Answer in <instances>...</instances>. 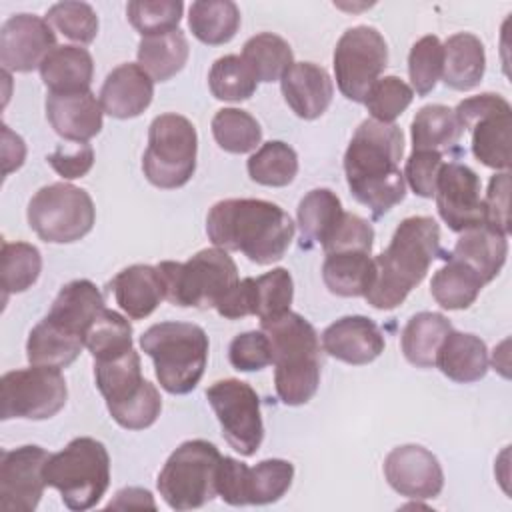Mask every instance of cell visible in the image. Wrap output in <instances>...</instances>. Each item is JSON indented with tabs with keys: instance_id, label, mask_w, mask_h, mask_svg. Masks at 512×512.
<instances>
[{
	"instance_id": "6da1fadb",
	"label": "cell",
	"mask_w": 512,
	"mask_h": 512,
	"mask_svg": "<svg viewBox=\"0 0 512 512\" xmlns=\"http://www.w3.org/2000/svg\"><path fill=\"white\" fill-rule=\"evenodd\" d=\"M404 134L392 122L364 120L344 154V174L352 196L374 218L384 216L406 196V180L400 172Z\"/></svg>"
},
{
	"instance_id": "7a4b0ae2",
	"label": "cell",
	"mask_w": 512,
	"mask_h": 512,
	"mask_svg": "<svg viewBox=\"0 0 512 512\" xmlns=\"http://www.w3.org/2000/svg\"><path fill=\"white\" fill-rule=\"evenodd\" d=\"M206 234L216 248L242 252L248 260L264 266L286 254L294 238V222L274 202L228 198L210 208Z\"/></svg>"
},
{
	"instance_id": "3957f363",
	"label": "cell",
	"mask_w": 512,
	"mask_h": 512,
	"mask_svg": "<svg viewBox=\"0 0 512 512\" xmlns=\"http://www.w3.org/2000/svg\"><path fill=\"white\" fill-rule=\"evenodd\" d=\"M440 252V226L430 216L404 218L388 248L374 258V280L364 294L370 306L392 310L416 288Z\"/></svg>"
},
{
	"instance_id": "277c9868",
	"label": "cell",
	"mask_w": 512,
	"mask_h": 512,
	"mask_svg": "<svg viewBox=\"0 0 512 512\" xmlns=\"http://www.w3.org/2000/svg\"><path fill=\"white\" fill-rule=\"evenodd\" d=\"M260 330L272 346L278 398L286 406H300L312 400L320 384V340L314 326L304 316L288 310L260 320Z\"/></svg>"
},
{
	"instance_id": "5b68a950",
	"label": "cell",
	"mask_w": 512,
	"mask_h": 512,
	"mask_svg": "<svg viewBox=\"0 0 512 512\" xmlns=\"http://www.w3.org/2000/svg\"><path fill=\"white\" fill-rule=\"evenodd\" d=\"M140 348L154 362L160 386L170 394L192 392L208 362V336L192 322H160L140 336Z\"/></svg>"
},
{
	"instance_id": "8992f818",
	"label": "cell",
	"mask_w": 512,
	"mask_h": 512,
	"mask_svg": "<svg viewBox=\"0 0 512 512\" xmlns=\"http://www.w3.org/2000/svg\"><path fill=\"white\" fill-rule=\"evenodd\" d=\"M94 376L110 416L126 430H144L156 422L162 398L156 386L142 378L140 356L134 348L94 360Z\"/></svg>"
},
{
	"instance_id": "52a82bcc",
	"label": "cell",
	"mask_w": 512,
	"mask_h": 512,
	"mask_svg": "<svg viewBox=\"0 0 512 512\" xmlns=\"http://www.w3.org/2000/svg\"><path fill=\"white\" fill-rule=\"evenodd\" d=\"M46 486L60 492L70 510L96 506L110 484V456L106 446L90 436L74 438L64 450L50 454L44 464Z\"/></svg>"
},
{
	"instance_id": "ba28073f",
	"label": "cell",
	"mask_w": 512,
	"mask_h": 512,
	"mask_svg": "<svg viewBox=\"0 0 512 512\" xmlns=\"http://www.w3.org/2000/svg\"><path fill=\"white\" fill-rule=\"evenodd\" d=\"M156 268L174 306L216 308L238 284L236 262L222 248H204L186 262L164 260Z\"/></svg>"
},
{
	"instance_id": "9c48e42d",
	"label": "cell",
	"mask_w": 512,
	"mask_h": 512,
	"mask_svg": "<svg viewBox=\"0 0 512 512\" xmlns=\"http://www.w3.org/2000/svg\"><path fill=\"white\" fill-rule=\"evenodd\" d=\"M222 454L208 440H186L166 460L156 486L174 510H192L208 504L216 492V472Z\"/></svg>"
},
{
	"instance_id": "30bf717a",
	"label": "cell",
	"mask_w": 512,
	"mask_h": 512,
	"mask_svg": "<svg viewBox=\"0 0 512 512\" xmlns=\"http://www.w3.org/2000/svg\"><path fill=\"white\" fill-rule=\"evenodd\" d=\"M196 152L194 124L180 114H160L148 130V148L142 158L144 176L156 188H180L196 170Z\"/></svg>"
},
{
	"instance_id": "8fae6325",
	"label": "cell",
	"mask_w": 512,
	"mask_h": 512,
	"mask_svg": "<svg viewBox=\"0 0 512 512\" xmlns=\"http://www.w3.org/2000/svg\"><path fill=\"white\" fill-rule=\"evenodd\" d=\"M26 218L40 240L70 244L84 238L96 220V208L84 188L66 182L42 186L28 202Z\"/></svg>"
},
{
	"instance_id": "7c38bea8",
	"label": "cell",
	"mask_w": 512,
	"mask_h": 512,
	"mask_svg": "<svg viewBox=\"0 0 512 512\" xmlns=\"http://www.w3.org/2000/svg\"><path fill=\"white\" fill-rule=\"evenodd\" d=\"M68 398L60 368L32 366L10 370L0 380V418L46 420L58 414Z\"/></svg>"
},
{
	"instance_id": "4fadbf2b",
	"label": "cell",
	"mask_w": 512,
	"mask_h": 512,
	"mask_svg": "<svg viewBox=\"0 0 512 512\" xmlns=\"http://www.w3.org/2000/svg\"><path fill=\"white\" fill-rule=\"evenodd\" d=\"M456 116L472 136V154L488 168H510L512 108L500 94L484 92L456 106Z\"/></svg>"
},
{
	"instance_id": "5bb4252c",
	"label": "cell",
	"mask_w": 512,
	"mask_h": 512,
	"mask_svg": "<svg viewBox=\"0 0 512 512\" xmlns=\"http://www.w3.org/2000/svg\"><path fill=\"white\" fill-rule=\"evenodd\" d=\"M388 64L384 36L372 26L348 28L334 48V76L338 90L352 102H364L368 90Z\"/></svg>"
},
{
	"instance_id": "9a60e30c",
	"label": "cell",
	"mask_w": 512,
	"mask_h": 512,
	"mask_svg": "<svg viewBox=\"0 0 512 512\" xmlns=\"http://www.w3.org/2000/svg\"><path fill=\"white\" fill-rule=\"evenodd\" d=\"M206 398L220 422L222 436L242 456H252L262 444L264 424L256 390L242 380L226 378L206 390Z\"/></svg>"
},
{
	"instance_id": "2e32d148",
	"label": "cell",
	"mask_w": 512,
	"mask_h": 512,
	"mask_svg": "<svg viewBox=\"0 0 512 512\" xmlns=\"http://www.w3.org/2000/svg\"><path fill=\"white\" fill-rule=\"evenodd\" d=\"M50 454L36 444H26L0 454V508L4 512L36 510L46 480L44 464Z\"/></svg>"
},
{
	"instance_id": "e0dca14e",
	"label": "cell",
	"mask_w": 512,
	"mask_h": 512,
	"mask_svg": "<svg viewBox=\"0 0 512 512\" xmlns=\"http://www.w3.org/2000/svg\"><path fill=\"white\" fill-rule=\"evenodd\" d=\"M478 174L460 162H446L436 182V208L454 232L484 224V200Z\"/></svg>"
},
{
	"instance_id": "ac0fdd59",
	"label": "cell",
	"mask_w": 512,
	"mask_h": 512,
	"mask_svg": "<svg viewBox=\"0 0 512 512\" xmlns=\"http://www.w3.org/2000/svg\"><path fill=\"white\" fill-rule=\"evenodd\" d=\"M54 48L52 26L36 14H14L0 28V64L6 72H32Z\"/></svg>"
},
{
	"instance_id": "d6986e66",
	"label": "cell",
	"mask_w": 512,
	"mask_h": 512,
	"mask_svg": "<svg viewBox=\"0 0 512 512\" xmlns=\"http://www.w3.org/2000/svg\"><path fill=\"white\" fill-rule=\"evenodd\" d=\"M388 484L406 498H436L444 486V472L438 458L418 444L396 446L384 460Z\"/></svg>"
},
{
	"instance_id": "ffe728a7",
	"label": "cell",
	"mask_w": 512,
	"mask_h": 512,
	"mask_svg": "<svg viewBox=\"0 0 512 512\" xmlns=\"http://www.w3.org/2000/svg\"><path fill=\"white\" fill-rule=\"evenodd\" d=\"M104 308V296L96 284L80 278L60 288L48 314L40 322L54 334L84 346L88 328Z\"/></svg>"
},
{
	"instance_id": "44dd1931",
	"label": "cell",
	"mask_w": 512,
	"mask_h": 512,
	"mask_svg": "<svg viewBox=\"0 0 512 512\" xmlns=\"http://www.w3.org/2000/svg\"><path fill=\"white\" fill-rule=\"evenodd\" d=\"M384 336L376 322L366 316H342L322 332V348L332 358L362 366L384 352Z\"/></svg>"
},
{
	"instance_id": "7402d4cb",
	"label": "cell",
	"mask_w": 512,
	"mask_h": 512,
	"mask_svg": "<svg viewBox=\"0 0 512 512\" xmlns=\"http://www.w3.org/2000/svg\"><path fill=\"white\" fill-rule=\"evenodd\" d=\"M102 106L96 96L86 92L46 96V118L54 132L70 142H88L102 130Z\"/></svg>"
},
{
	"instance_id": "603a6c76",
	"label": "cell",
	"mask_w": 512,
	"mask_h": 512,
	"mask_svg": "<svg viewBox=\"0 0 512 512\" xmlns=\"http://www.w3.org/2000/svg\"><path fill=\"white\" fill-rule=\"evenodd\" d=\"M280 88L286 104L304 120L322 116L334 94V84L328 72L314 62H294L280 78Z\"/></svg>"
},
{
	"instance_id": "cb8c5ba5",
	"label": "cell",
	"mask_w": 512,
	"mask_h": 512,
	"mask_svg": "<svg viewBox=\"0 0 512 512\" xmlns=\"http://www.w3.org/2000/svg\"><path fill=\"white\" fill-rule=\"evenodd\" d=\"M154 80L140 64H120L104 80L100 88V106L112 118L140 116L152 102Z\"/></svg>"
},
{
	"instance_id": "d4e9b609",
	"label": "cell",
	"mask_w": 512,
	"mask_h": 512,
	"mask_svg": "<svg viewBox=\"0 0 512 512\" xmlns=\"http://www.w3.org/2000/svg\"><path fill=\"white\" fill-rule=\"evenodd\" d=\"M108 286L114 292L116 304L132 320L150 316L166 298L164 280L158 268L148 264H134L120 270Z\"/></svg>"
},
{
	"instance_id": "484cf974",
	"label": "cell",
	"mask_w": 512,
	"mask_h": 512,
	"mask_svg": "<svg viewBox=\"0 0 512 512\" xmlns=\"http://www.w3.org/2000/svg\"><path fill=\"white\" fill-rule=\"evenodd\" d=\"M40 78L52 94H70L90 90L94 62L86 48L56 46L40 64Z\"/></svg>"
},
{
	"instance_id": "4316f807",
	"label": "cell",
	"mask_w": 512,
	"mask_h": 512,
	"mask_svg": "<svg viewBox=\"0 0 512 512\" xmlns=\"http://www.w3.org/2000/svg\"><path fill=\"white\" fill-rule=\"evenodd\" d=\"M434 366H438L440 372L454 382H478L488 372L486 344L476 334L456 332L452 328L436 354Z\"/></svg>"
},
{
	"instance_id": "83f0119b",
	"label": "cell",
	"mask_w": 512,
	"mask_h": 512,
	"mask_svg": "<svg viewBox=\"0 0 512 512\" xmlns=\"http://www.w3.org/2000/svg\"><path fill=\"white\" fill-rule=\"evenodd\" d=\"M442 80L452 90H472L484 76L486 54L478 36L470 32L452 34L444 44Z\"/></svg>"
},
{
	"instance_id": "f1b7e54d",
	"label": "cell",
	"mask_w": 512,
	"mask_h": 512,
	"mask_svg": "<svg viewBox=\"0 0 512 512\" xmlns=\"http://www.w3.org/2000/svg\"><path fill=\"white\" fill-rule=\"evenodd\" d=\"M460 234L462 236L456 240L450 256L474 268L486 284L492 282L506 262V254H508L506 236L498 230H492L486 224L474 226Z\"/></svg>"
},
{
	"instance_id": "f546056e",
	"label": "cell",
	"mask_w": 512,
	"mask_h": 512,
	"mask_svg": "<svg viewBox=\"0 0 512 512\" xmlns=\"http://www.w3.org/2000/svg\"><path fill=\"white\" fill-rule=\"evenodd\" d=\"M376 268L370 252L338 250L328 252L322 264V280L326 288L342 298L364 296L374 280Z\"/></svg>"
},
{
	"instance_id": "4dcf8cb0",
	"label": "cell",
	"mask_w": 512,
	"mask_h": 512,
	"mask_svg": "<svg viewBox=\"0 0 512 512\" xmlns=\"http://www.w3.org/2000/svg\"><path fill=\"white\" fill-rule=\"evenodd\" d=\"M412 150L452 152L462 138V124L456 112L444 104L422 106L412 120Z\"/></svg>"
},
{
	"instance_id": "1f68e13d",
	"label": "cell",
	"mask_w": 512,
	"mask_h": 512,
	"mask_svg": "<svg viewBox=\"0 0 512 512\" xmlns=\"http://www.w3.org/2000/svg\"><path fill=\"white\" fill-rule=\"evenodd\" d=\"M188 54L190 46L180 28L142 36L138 44V64L154 82H166L176 76L184 68Z\"/></svg>"
},
{
	"instance_id": "d6a6232c",
	"label": "cell",
	"mask_w": 512,
	"mask_h": 512,
	"mask_svg": "<svg viewBox=\"0 0 512 512\" xmlns=\"http://www.w3.org/2000/svg\"><path fill=\"white\" fill-rule=\"evenodd\" d=\"M452 330L450 320L438 312L414 314L402 330V352L404 358L418 368H432L436 354Z\"/></svg>"
},
{
	"instance_id": "836d02e7",
	"label": "cell",
	"mask_w": 512,
	"mask_h": 512,
	"mask_svg": "<svg viewBox=\"0 0 512 512\" xmlns=\"http://www.w3.org/2000/svg\"><path fill=\"white\" fill-rule=\"evenodd\" d=\"M344 218L340 198L328 188L310 190L298 204V226L302 246H324Z\"/></svg>"
},
{
	"instance_id": "e575fe53",
	"label": "cell",
	"mask_w": 512,
	"mask_h": 512,
	"mask_svg": "<svg viewBox=\"0 0 512 512\" xmlns=\"http://www.w3.org/2000/svg\"><path fill=\"white\" fill-rule=\"evenodd\" d=\"M486 286L482 276L458 258L448 256L446 264L432 276V298L446 310H464Z\"/></svg>"
},
{
	"instance_id": "d590c367",
	"label": "cell",
	"mask_w": 512,
	"mask_h": 512,
	"mask_svg": "<svg viewBox=\"0 0 512 512\" xmlns=\"http://www.w3.org/2000/svg\"><path fill=\"white\" fill-rule=\"evenodd\" d=\"M188 26L200 42L220 46L238 32L240 10L232 0H198L190 6Z\"/></svg>"
},
{
	"instance_id": "8d00e7d4",
	"label": "cell",
	"mask_w": 512,
	"mask_h": 512,
	"mask_svg": "<svg viewBox=\"0 0 512 512\" xmlns=\"http://www.w3.org/2000/svg\"><path fill=\"white\" fill-rule=\"evenodd\" d=\"M242 60L248 64L258 82H274L294 64L290 44L272 32H262L244 42Z\"/></svg>"
},
{
	"instance_id": "74e56055",
	"label": "cell",
	"mask_w": 512,
	"mask_h": 512,
	"mask_svg": "<svg viewBox=\"0 0 512 512\" xmlns=\"http://www.w3.org/2000/svg\"><path fill=\"white\" fill-rule=\"evenodd\" d=\"M248 176L262 186H288L298 172V156L292 146L280 140L262 144L246 162Z\"/></svg>"
},
{
	"instance_id": "f35d334b",
	"label": "cell",
	"mask_w": 512,
	"mask_h": 512,
	"mask_svg": "<svg viewBox=\"0 0 512 512\" xmlns=\"http://www.w3.org/2000/svg\"><path fill=\"white\" fill-rule=\"evenodd\" d=\"M212 136L222 150L246 154L260 144L262 128L250 112L240 108H222L212 118Z\"/></svg>"
},
{
	"instance_id": "ab89813d",
	"label": "cell",
	"mask_w": 512,
	"mask_h": 512,
	"mask_svg": "<svg viewBox=\"0 0 512 512\" xmlns=\"http://www.w3.org/2000/svg\"><path fill=\"white\" fill-rule=\"evenodd\" d=\"M42 256L40 250L28 242H2V288L4 298L28 290L40 276Z\"/></svg>"
},
{
	"instance_id": "60d3db41",
	"label": "cell",
	"mask_w": 512,
	"mask_h": 512,
	"mask_svg": "<svg viewBox=\"0 0 512 512\" xmlns=\"http://www.w3.org/2000/svg\"><path fill=\"white\" fill-rule=\"evenodd\" d=\"M208 86L214 98L224 102L248 100L258 86L256 76L242 60V56L228 54L218 58L208 74Z\"/></svg>"
},
{
	"instance_id": "b9f144b4",
	"label": "cell",
	"mask_w": 512,
	"mask_h": 512,
	"mask_svg": "<svg viewBox=\"0 0 512 512\" xmlns=\"http://www.w3.org/2000/svg\"><path fill=\"white\" fill-rule=\"evenodd\" d=\"M294 478V466L282 458H268L248 468L246 504H270L280 500Z\"/></svg>"
},
{
	"instance_id": "7bdbcfd3",
	"label": "cell",
	"mask_w": 512,
	"mask_h": 512,
	"mask_svg": "<svg viewBox=\"0 0 512 512\" xmlns=\"http://www.w3.org/2000/svg\"><path fill=\"white\" fill-rule=\"evenodd\" d=\"M84 346L94 360L126 352L132 348V326L122 314L104 308L88 328Z\"/></svg>"
},
{
	"instance_id": "ee69618b",
	"label": "cell",
	"mask_w": 512,
	"mask_h": 512,
	"mask_svg": "<svg viewBox=\"0 0 512 512\" xmlns=\"http://www.w3.org/2000/svg\"><path fill=\"white\" fill-rule=\"evenodd\" d=\"M184 4L180 0H132L126 6L130 24L142 36L164 34L178 28Z\"/></svg>"
},
{
	"instance_id": "f6af8a7d",
	"label": "cell",
	"mask_w": 512,
	"mask_h": 512,
	"mask_svg": "<svg viewBox=\"0 0 512 512\" xmlns=\"http://www.w3.org/2000/svg\"><path fill=\"white\" fill-rule=\"evenodd\" d=\"M414 98L412 86H408L398 76H384L374 82L364 98V106L368 108L372 120L392 124Z\"/></svg>"
},
{
	"instance_id": "bcb514c9",
	"label": "cell",
	"mask_w": 512,
	"mask_h": 512,
	"mask_svg": "<svg viewBox=\"0 0 512 512\" xmlns=\"http://www.w3.org/2000/svg\"><path fill=\"white\" fill-rule=\"evenodd\" d=\"M46 22L78 44H90L98 34V16L86 2H58L48 8Z\"/></svg>"
},
{
	"instance_id": "7dc6e473",
	"label": "cell",
	"mask_w": 512,
	"mask_h": 512,
	"mask_svg": "<svg viewBox=\"0 0 512 512\" xmlns=\"http://www.w3.org/2000/svg\"><path fill=\"white\" fill-rule=\"evenodd\" d=\"M442 62H444V50L438 36H422L408 54V74L412 88L426 96L436 88V82L442 76Z\"/></svg>"
},
{
	"instance_id": "c3c4849f",
	"label": "cell",
	"mask_w": 512,
	"mask_h": 512,
	"mask_svg": "<svg viewBox=\"0 0 512 512\" xmlns=\"http://www.w3.org/2000/svg\"><path fill=\"white\" fill-rule=\"evenodd\" d=\"M256 292V312L260 320L280 316L290 310L294 298L292 276L286 268H272L270 272L254 278Z\"/></svg>"
},
{
	"instance_id": "681fc988",
	"label": "cell",
	"mask_w": 512,
	"mask_h": 512,
	"mask_svg": "<svg viewBox=\"0 0 512 512\" xmlns=\"http://www.w3.org/2000/svg\"><path fill=\"white\" fill-rule=\"evenodd\" d=\"M230 364L240 372L262 370L272 364V346L262 330H250L234 336L228 348Z\"/></svg>"
},
{
	"instance_id": "f907efd6",
	"label": "cell",
	"mask_w": 512,
	"mask_h": 512,
	"mask_svg": "<svg viewBox=\"0 0 512 512\" xmlns=\"http://www.w3.org/2000/svg\"><path fill=\"white\" fill-rule=\"evenodd\" d=\"M444 154L430 152V150H412L406 160L404 180L412 188L414 194L422 198H432L436 192V182L440 170L444 166Z\"/></svg>"
},
{
	"instance_id": "816d5d0a",
	"label": "cell",
	"mask_w": 512,
	"mask_h": 512,
	"mask_svg": "<svg viewBox=\"0 0 512 512\" xmlns=\"http://www.w3.org/2000/svg\"><path fill=\"white\" fill-rule=\"evenodd\" d=\"M372 242H374L372 224L368 220L360 218L358 214L344 212V218L338 224L336 232L330 236V240L322 248H324V254L338 252V250L372 252Z\"/></svg>"
},
{
	"instance_id": "f5cc1de1",
	"label": "cell",
	"mask_w": 512,
	"mask_h": 512,
	"mask_svg": "<svg viewBox=\"0 0 512 512\" xmlns=\"http://www.w3.org/2000/svg\"><path fill=\"white\" fill-rule=\"evenodd\" d=\"M508 192H510V174H494L488 184V192L484 200V224L492 230L508 236L510 218H508Z\"/></svg>"
},
{
	"instance_id": "db71d44e",
	"label": "cell",
	"mask_w": 512,
	"mask_h": 512,
	"mask_svg": "<svg viewBox=\"0 0 512 512\" xmlns=\"http://www.w3.org/2000/svg\"><path fill=\"white\" fill-rule=\"evenodd\" d=\"M246 476L248 466L236 458L222 456L216 472V492L218 496L232 504L244 506L246 504Z\"/></svg>"
},
{
	"instance_id": "11a10c76",
	"label": "cell",
	"mask_w": 512,
	"mask_h": 512,
	"mask_svg": "<svg viewBox=\"0 0 512 512\" xmlns=\"http://www.w3.org/2000/svg\"><path fill=\"white\" fill-rule=\"evenodd\" d=\"M46 160L62 178L74 180L88 174L94 164V150L88 142H80L74 150L64 144L58 146Z\"/></svg>"
},
{
	"instance_id": "9f6ffc18",
	"label": "cell",
	"mask_w": 512,
	"mask_h": 512,
	"mask_svg": "<svg viewBox=\"0 0 512 512\" xmlns=\"http://www.w3.org/2000/svg\"><path fill=\"white\" fill-rule=\"evenodd\" d=\"M216 312L228 320L254 316V312H256L254 278L238 280V284L220 300V304L216 306Z\"/></svg>"
},
{
	"instance_id": "6f0895ef",
	"label": "cell",
	"mask_w": 512,
	"mask_h": 512,
	"mask_svg": "<svg viewBox=\"0 0 512 512\" xmlns=\"http://www.w3.org/2000/svg\"><path fill=\"white\" fill-rule=\"evenodd\" d=\"M2 156H4V176H8L12 170H18L24 164L26 156V146L24 140L14 134L6 124H2Z\"/></svg>"
},
{
	"instance_id": "680465c9",
	"label": "cell",
	"mask_w": 512,
	"mask_h": 512,
	"mask_svg": "<svg viewBox=\"0 0 512 512\" xmlns=\"http://www.w3.org/2000/svg\"><path fill=\"white\" fill-rule=\"evenodd\" d=\"M108 508H156V502L152 494L144 488H124L116 494L114 500H110Z\"/></svg>"
}]
</instances>
